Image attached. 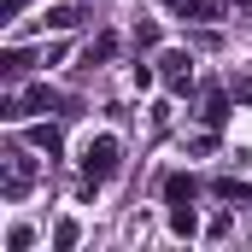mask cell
<instances>
[{
    "mask_svg": "<svg viewBox=\"0 0 252 252\" xmlns=\"http://www.w3.org/2000/svg\"><path fill=\"white\" fill-rule=\"evenodd\" d=\"M30 147H41V153H59V129H30Z\"/></svg>",
    "mask_w": 252,
    "mask_h": 252,
    "instance_id": "obj_8",
    "label": "cell"
},
{
    "mask_svg": "<svg viewBox=\"0 0 252 252\" xmlns=\"http://www.w3.org/2000/svg\"><path fill=\"white\" fill-rule=\"evenodd\" d=\"M100 59H112V35H100V41L82 53V64H100Z\"/></svg>",
    "mask_w": 252,
    "mask_h": 252,
    "instance_id": "obj_9",
    "label": "cell"
},
{
    "mask_svg": "<svg viewBox=\"0 0 252 252\" xmlns=\"http://www.w3.org/2000/svg\"><path fill=\"white\" fill-rule=\"evenodd\" d=\"M53 247H59V252L76 247V223H59V229H53Z\"/></svg>",
    "mask_w": 252,
    "mask_h": 252,
    "instance_id": "obj_11",
    "label": "cell"
},
{
    "mask_svg": "<svg viewBox=\"0 0 252 252\" xmlns=\"http://www.w3.org/2000/svg\"><path fill=\"white\" fill-rule=\"evenodd\" d=\"M193 229H199L193 205H170V235H193Z\"/></svg>",
    "mask_w": 252,
    "mask_h": 252,
    "instance_id": "obj_6",
    "label": "cell"
},
{
    "mask_svg": "<svg viewBox=\"0 0 252 252\" xmlns=\"http://www.w3.org/2000/svg\"><path fill=\"white\" fill-rule=\"evenodd\" d=\"M158 64H164V76H170V88H188V82H193V59H188V53H164Z\"/></svg>",
    "mask_w": 252,
    "mask_h": 252,
    "instance_id": "obj_2",
    "label": "cell"
},
{
    "mask_svg": "<svg viewBox=\"0 0 252 252\" xmlns=\"http://www.w3.org/2000/svg\"><path fill=\"white\" fill-rule=\"evenodd\" d=\"M76 18H82L76 6H47V12H41V24H47V30H76Z\"/></svg>",
    "mask_w": 252,
    "mask_h": 252,
    "instance_id": "obj_5",
    "label": "cell"
},
{
    "mask_svg": "<svg viewBox=\"0 0 252 252\" xmlns=\"http://www.w3.org/2000/svg\"><path fill=\"white\" fill-rule=\"evenodd\" d=\"M118 153H124L118 135H94V141L82 147V176H88V182H106V176L118 170Z\"/></svg>",
    "mask_w": 252,
    "mask_h": 252,
    "instance_id": "obj_1",
    "label": "cell"
},
{
    "mask_svg": "<svg viewBox=\"0 0 252 252\" xmlns=\"http://www.w3.org/2000/svg\"><path fill=\"white\" fill-rule=\"evenodd\" d=\"M182 18H199V24H217V18H223V6H217V0H182Z\"/></svg>",
    "mask_w": 252,
    "mask_h": 252,
    "instance_id": "obj_4",
    "label": "cell"
},
{
    "mask_svg": "<svg viewBox=\"0 0 252 252\" xmlns=\"http://www.w3.org/2000/svg\"><path fill=\"white\" fill-rule=\"evenodd\" d=\"M0 70H6V76H24V70H30V53H24V47L0 53Z\"/></svg>",
    "mask_w": 252,
    "mask_h": 252,
    "instance_id": "obj_7",
    "label": "cell"
},
{
    "mask_svg": "<svg viewBox=\"0 0 252 252\" xmlns=\"http://www.w3.org/2000/svg\"><path fill=\"white\" fill-rule=\"evenodd\" d=\"M30 241H35V229H24V223H18V229L6 235V247H12V252H24V247H30Z\"/></svg>",
    "mask_w": 252,
    "mask_h": 252,
    "instance_id": "obj_10",
    "label": "cell"
},
{
    "mask_svg": "<svg viewBox=\"0 0 252 252\" xmlns=\"http://www.w3.org/2000/svg\"><path fill=\"white\" fill-rule=\"evenodd\" d=\"M193 176H170V182H164V199H170V205H193Z\"/></svg>",
    "mask_w": 252,
    "mask_h": 252,
    "instance_id": "obj_3",
    "label": "cell"
}]
</instances>
